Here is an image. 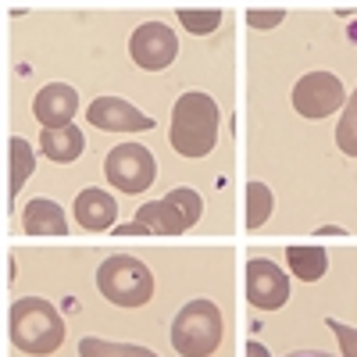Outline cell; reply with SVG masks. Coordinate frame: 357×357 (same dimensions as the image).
I'll list each match as a JSON object with an SVG mask.
<instances>
[{"instance_id":"1","label":"cell","mask_w":357,"mask_h":357,"mask_svg":"<svg viewBox=\"0 0 357 357\" xmlns=\"http://www.w3.org/2000/svg\"><path fill=\"white\" fill-rule=\"evenodd\" d=\"M218 122L222 114L215 97L200 93V89L183 93L172 107V129H168L172 151L183 158H207L218 143Z\"/></svg>"},{"instance_id":"2","label":"cell","mask_w":357,"mask_h":357,"mask_svg":"<svg viewBox=\"0 0 357 357\" xmlns=\"http://www.w3.org/2000/svg\"><path fill=\"white\" fill-rule=\"evenodd\" d=\"M8 336L22 354L47 357L65 343V318L57 314V307L40 296H22L15 301L8 314Z\"/></svg>"},{"instance_id":"3","label":"cell","mask_w":357,"mask_h":357,"mask_svg":"<svg viewBox=\"0 0 357 357\" xmlns=\"http://www.w3.org/2000/svg\"><path fill=\"white\" fill-rule=\"evenodd\" d=\"M225 321L215 301H190L172 321V347L178 357H211L222 347Z\"/></svg>"},{"instance_id":"4","label":"cell","mask_w":357,"mask_h":357,"mask_svg":"<svg viewBox=\"0 0 357 357\" xmlns=\"http://www.w3.org/2000/svg\"><path fill=\"white\" fill-rule=\"evenodd\" d=\"M97 289L104 293V301H111L118 307H143L154 296V275L143 261H136L129 254H114L100 264Z\"/></svg>"},{"instance_id":"5","label":"cell","mask_w":357,"mask_h":357,"mask_svg":"<svg viewBox=\"0 0 357 357\" xmlns=\"http://www.w3.org/2000/svg\"><path fill=\"white\" fill-rule=\"evenodd\" d=\"M104 175L114 190L122 193H143L146 186H154L158 178V161L143 143H122L114 146L104 161Z\"/></svg>"},{"instance_id":"6","label":"cell","mask_w":357,"mask_h":357,"mask_svg":"<svg viewBox=\"0 0 357 357\" xmlns=\"http://www.w3.org/2000/svg\"><path fill=\"white\" fill-rule=\"evenodd\" d=\"M347 104V89L333 72H307L293 86V111L301 118H329Z\"/></svg>"},{"instance_id":"7","label":"cell","mask_w":357,"mask_h":357,"mask_svg":"<svg viewBox=\"0 0 357 357\" xmlns=\"http://www.w3.org/2000/svg\"><path fill=\"white\" fill-rule=\"evenodd\" d=\"M129 50H132V61L146 72H161L175 61L178 54V40L175 33L165 25V22H143L132 40H129Z\"/></svg>"},{"instance_id":"8","label":"cell","mask_w":357,"mask_h":357,"mask_svg":"<svg viewBox=\"0 0 357 357\" xmlns=\"http://www.w3.org/2000/svg\"><path fill=\"white\" fill-rule=\"evenodd\" d=\"M247 301L257 311H279L289 301V279L275 261L268 257L247 261Z\"/></svg>"},{"instance_id":"9","label":"cell","mask_w":357,"mask_h":357,"mask_svg":"<svg viewBox=\"0 0 357 357\" xmlns=\"http://www.w3.org/2000/svg\"><path fill=\"white\" fill-rule=\"evenodd\" d=\"M86 122L93 129H104V132H146V129H154V118L143 114L139 107H132L122 97H97L86 107Z\"/></svg>"},{"instance_id":"10","label":"cell","mask_w":357,"mask_h":357,"mask_svg":"<svg viewBox=\"0 0 357 357\" xmlns=\"http://www.w3.org/2000/svg\"><path fill=\"white\" fill-rule=\"evenodd\" d=\"M75 111H79V93L68 82H47L33 100V114L43 129L75 126Z\"/></svg>"},{"instance_id":"11","label":"cell","mask_w":357,"mask_h":357,"mask_svg":"<svg viewBox=\"0 0 357 357\" xmlns=\"http://www.w3.org/2000/svg\"><path fill=\"white\" fill-rule=\"evenodd\" d=\"M75 222L86 229V232H107L114 229V215H118V204L111 193L97 190V186H89L75 197Z\"/></svg>"},{"instance_id":"12","label":"cell","mask_w":357,"mask_h":357,"mask_svg":"<svg viewBox=\"0 0 357 357\" xmlns=\"http://www.w3.org/2000/svg\"><path fill=\"white\" fill-rule=\"evenodd\" d=\"M22 225H25L29 236H65L68 232V218L61 211V204H54L47 197H36V200L25 204Z\"/></svg>"},{"instance_id":"13","label":"cell","mask_w":357,"mask_h":357,"mask_svg":"<svg viewBox=\"0 0 357 357\" xmlns=\"http://www.w3.org/2000/svg\"><path fill=\"white\" fill-rule=\"evenodd\" d=\"M82 146H86V136H82V129H75V126L43 129V136H40V151H43V158H50L54 165H72V161H79Z\"/></svg>"},{"instance_id":"14","label":"cell","mask_w":357,"mask_h":357,"mask_svg":"<svg viewBox=\"0 0 357 357\" xmlns=\"http://www.w3.org/2000/svg\"><path fill=\"white\" fill-rule=\"evenodd\" d=\"M286 261H289V272L301 282H318L325 272H329V254H325V247H318V243L286 247Z\"/></svg>"},{"instance_id":"15","label":"cell","mask_w":357,"mask_h":357,"mask_svg":"<svg viewBox=\"0 0 357 357\" xmlns=\"http://www.w3.org/2000/svg\"><path fill=\"white\" fill-rule=\"evenodd\" d=\"M136 215H139L136 222H143L146 229L158 232V236H178V232H186V229H190V225H186V218L178 215L165 197H161V200H151V204H143Z\"/></svg>"},{"instance_id":"16","label":"cell","mask_w":357,"mask_h":357,"mask_svg":"<svg viewBox=\"0 0 357 357\" xmlns=\"http://www.w3.org/2000/svg\"><path fill=\"white\" fill-rule=\"evenodd\" d=\"M33 168H36L33 143L22 139V136H15V139L8 143V197H11V200H15L18 190L25 186V178L33 175Z\"/></svg>"},{"instance_id":"17","label":"cell","mask_w":357,"mask_h":357,"mask_svg":"<svg viewBox=\"0 0 357 357\" xmlns=\"http://www.w3.org/2000/svg\"><path fill=\"white\" fill-rule=\"evenodd\" d=\"M79 357H158V354L146 347H132V343H111V340L86 336L79 343Z\"/></svg>"},{"instance_id":"18","label":"cell","mask_w":357,"mask_h":357,"mask_svg":"<svg viewBox=\"0 0 357 357\" xmlns=\"http://www.w3.org/2000/svg\"><path fill=\"white\" fill-rule=\"evenodd\" d=\"M275 211V197L264 183H250L247 186V229H261Z\"/></svg>"},{"instance_id":"19","label":"cell","mask_w":357,"mask_h":357,"mask_svg":"<svg viewBox=\"0 0 357 357\" xmlns=\"http://www.w3.org/2000/svg\"><path fill=\"white\" fill-rule=\"evenodd\" d=\"M336 146L347 158H357V86H354V93L343 104V118L336 126Z\"/></svg>"},{"instance_id":"20","label":"cell","mask_w":357,"mask_h":357,"mask_svg":"<svg viewBox=\"0 0 357 357\" xmlns=\"http://www.w3.org/2000/svg\"><path fill=\"white\" fill-rule=\"evenodd\" d=\"M178 25L186 29V33L193 36H207V33H215V29L222 25V11L218 8H178Z\"/></svg>"},{"instance_id":"21","label":"cell","mask_w":357,"mask_h":357,"mask_svg":"<svg viewBox=\"0 0 357 357\" xmlns=\"http://www.w3.org/2000/svg\"><path fill=\"white\" fill-rule=\"evenodd\" d=\"M165 200L175 207L178 215L186 218V225H190V229H193V225H197V218L204 215V200H200V193H197V190H190V186H178V190H172Z\"/></svg>"},{"instance_id":"22","label":"cell","mask_w":357,"mask_h":357,"mask_svg":"<svg viewBox=\"0 0 357 357\" xmlns=\"http://www.w3.org/2000/svg\"><path fill=\"white\" fill-rule=\"evenodd\" d=\"M329 329H333L336 340H340V354H343V357H357V329H354V325H343V321L329 318Z\"/></svg>"},{"instance_id":"23","label":"cell","mask_w":357,"mask_h":357,"mask_svg":"<svg viewBox=\"0 0 357 357\" xmlns=\"http://www.w3.org/2000/svg\"><path fill=\"white\" fill-rule=\"evenodd\" d=\"M282 18H286V15L275 11V8H272V11H268V8H254V11H247V25H250V29H275Z\"/></svg>"},{"instance_id":"24","label":"cell","mask_w":357,"mask_h":357,"mask_svg":"<svg viewBox=\"0 0 357 357\" xmlns=\"http://www.w3.org/2000/svg\"><path fill=\"white\" fill-rule=\"evenodd\" d=\"M114 232L118 236H146L151 229H146L143 222H126V225H114Z\"/></svg>"},{"instance_id":"25","label":"cell","mask_w":357,"mask_h":357,"mask_svg":"<svg viewBox=\"0 0 357 357\" xmlns=\"http://www.w3.org/2000/svg\"><path fill=\"white\" fill-rule=\"evenodd\" d=\"M247 357H272V354H268V350L254 340V343H247Z\"/></svg>"},{"instance_id":"26","label":"cell","mask_w":357,"mask_h":357,"mask_svg":"<svg viewBox=\"0 0 357 357\" xmlns=\"http://www.w3.org/2000/svg\"><path fill=\"white\" fill-rule=\"evenodd\" d=\"M286 357H329V354H321V350H293Z\"/></svg>"},{"instance_id":"27","label":"cell","mask_w":357,"mask_h":357,"mask_svg":"<svg viewBox=\"0 0 357 357\" xmlns=\"http://www.w3.org/2000/svg\"><path fill=\"white\" fill-rule=\"evenodd\" d=\"M340 232H343L340 225H321V229H318V236H340Z\"/></svg>"}]
</instances>
